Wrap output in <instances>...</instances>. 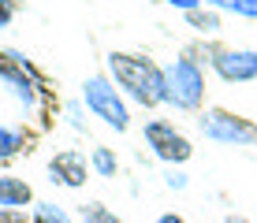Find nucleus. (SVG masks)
Returning a JSON list of instances; mask_svg holds the SVG:
<instances>
[{
  "mask_svg": "<svg viewBox=\"0 0 257 223\" xmlns=\"http://www.w3.org/2000/svg\"><path fill=\"white\" fill-rule=\"evenodd\" d=\"M216 12H235V15H246V19H257V0H212Z\"/></svg>",
  "mask_w": 257,
  "mask_h": 223,
  "instance_id": "2eb2a0df",
  "label": "nucleus"
},
{
  "mask_svg": "<svg viewBox=\"0 0 257 223\" xmlns=\"http://www.w3.org/2000/svg\"><path fill=\"white\" fill-rule=\"evenodd\" d=\"M146 145L153 149V156L157 160H164V164H187V160L194 156V145H190V138L183 134L175 123H168V119H149L146 123Z\"/></svg>",
  "mask_w": 257,
  "mask_h": 223,
  "instance_id": "423d86ee",
  "label": "nucleus"
},
{
  "mask_svg": "<svg viewBox=\"0 0 257 223\" xmlns=\"http://www.w3.org/2000/svg\"><path fill=\"white\" fill-rule=\"evenodd\" d=\"M30 219L34 223H71V216L60 208V204H52V201H38L34 212H30Z\"/></svg>",
  "mask_w": 257,
  "mask_h": 223,
  "instance_id": "ddd939ff",
  "label": "nucleus"
},
{
  "mask_svg": "<svg viewBox=\"0 0 257 223\" xmlns=\"http://www.w3.org/2000/svg\"><path fill=\"white\" fill-rule=\"evenodd\" d=\"M12 19H15V0H0V30L12 26Z\"/></svg>",
  "mask_w": 257,
  "mask_h": 223,
  "instance_id": "f3484780",
  "label": "nucleus"
},
{
  "mask_svg": "<svg viewBox=\"0 0 257 223\" xmlns=\"http://www.w3.org/2000/svg\"><path fill=\"white\" fill-rule=\"evenodd\" d=\"M82 104L86 112H93L101 123H108L112 130H127L131 127V108H127V97L112 86L108 75H90L82 82Z\"/></svg>",
  "mask_w": 257,
  "mask_h": 223,
  "instance_id": "20e7f679",
  "label": "nucleus"
},
{
  "mask_svg": "<svg viewBox=\"0 0 257 223\" xmlns=\"http://www.w3.org/2000/svg\"><path fill=\"white\" fill-rule=\"evenodd\" d=\"M198 130L220 145H253L257 141V123L227 108H205L198 115Z\"/></svg>",
  "mask_w": 257,
  "mask_h": 223,
  "instance_id": "39448f33",
  "label": "nucleus"
},
{
  "mask_svg": "<svg viewBox=\"0 0 257 223\" xmlns=\"http://www.w3.org/2000/svg\"><path fill=\"white\" fill-rule=\"evenodd\" d=\"M0 86H8V93L23 104V108H38L45 97V75L23 56L19 49H8L0 56Z\"/></svg>",
  "mask_w": 257,
  "mask_h": 223,
  "instance_id": "7ed1b4c3",
  "label": "nucleus"
},
{
  "mask_svg": "<svg viewBox=\"0 0 257 223\" xmlns=\"http://www.w3.org/2000/svg\"><path fill=\"white\" fill-rule=\"evenodd\" d=\"M26 149V130L23 127H0V164L19 156Z\"/></svg>",
  "mask_w": 257,
  "mask_h": 223,
  "instance_id": "9d476101",
  "label": "nucleus"
},
{
  "mask_svg": "<svg viewBox=\"0 0 257 223\" xmlns=\"http://www.w3.org/2000/svg\"><path fill=\"white\" fill-rule=\"evenodd\" d=\"M49 178L56 186H67V190H78L90 178V160H86L78 149H64L49 160Z\"/></svg>",
  "mask_w": 257,
  "mask_h": 223,
  "instance_id": "6e6552de",
  "label": "nucleus"
},
{
  "mask_svg": "<svg viewBox=\"0 0 257 223\" xmlns=\"http://www.w3.org/2000/svg\"><path fill=\"white\" fill-rule=\"evenodd\" d=\"M201 101H205V71H201V60L187 52L164 67V104L179 112H198Z\"/></svg>",
  "mask_w": 257,
  "mask_h": 223,
  "instance_id": "f03ea898",
  "label": "nucleus"
},
{
  "mask_svg": "<svg viewBox=\"0 0 257 223\" xmlns=\"http://www.w3.org/2000/svg\"><path fill=\"white\" fill-rule=\"evenodd\" d=\"M187 23H190L198 34H216V30H220V12L201 4V8H194V12H187Z\"/></svg>",
  "mask_w": 257,
  "mask_h": 223,
  "instance_id": "f8f14e48",
  "label": "nucleus"
},
{
  "mask_svg": "<svg viewBox=\"0 0 257 223\" xmlns=\"http://www.w3.org/2000/svg\"><path fill=\"white\" fill-rule=\"evenodd\" d=\"M224 223H250V219H246V216H238V212H231V216H227Z\"/></svg>",
  "mask_w": 257,
  "mask_h": 223,
  "instance_id": "4be33fe9",
  "label": "nucleus"
},
{
  "mask_svg": "<svg viewBox=\"0 0 257 223\" xmlns=\"http://www.w3.org/2000/svg\"><path fill=\"white\" fill-rule=\"evenodd\" d=\"M164 4H172V8H183V15L194 12V8H201L205 0H164Z\"/></svg>",
  "mask_w": 257,
  "mask_h": 223,
  "instance_id": "6ab92c4d",
  "label": "nucleus"
},
{
  "mask_svg": "<svg viewBox=\"0 0 257 223\" xmlns=\"http://www.w3.org/2000/svg\"><path fill=\"white\" fill-rule=\"evenodd\" d=\"M209 67L216 71L224 82H253L257 78V52L253 49H224V45H212L205 49Z\"/></svg>",
  "mask_w": 257,
  "mask_h": 223,
  "instance_id": "0eeeda50",
  "label": "nucleus"
},
{
  "mask_svg": "<svg viewBox=\"0 0 257 223\" xmlns=\"http://www.w3.org/2000/svg\"><path fill=\"white\" fill-rule=\"evenodd\" d=\"M157 223H187V219L175 216V212H164V216H157Z\"/></svg>",
  "mask_w": 257,
  "mask_h": 223,
  "instance_id": "412c9836",
  "label": "nucleus"
},
{
  "mask_svg": "<svg viewBox=\"0 0 257 223\" xmlns=\"http://www.w3.org/2000/svg\"><path fill=\"white\" fill-rule=\"evenodd\" d=\"M164 182L172 186V190H187V175H183V171H175V167L164 175Z\"/></svg>",
  "mask_w": 257,
  "mask_h": 223,
  "instance_id": "a211bd4d",
  "label": "nucleus"
},
{
  "mask_svg": "<svg viewBox=\"0 0 257 223\" xmlns=\"http://www.w3.org/2000/svg\"><path fill=\"white\" fill-rule=\"evenodd\" d=\"M78 223H123V219H119L112 208H104L101 201H93V204H86V208H82Z\"/></svg>",
  "mask_w": 257,
  "mask_h": 223,
  "instance_id": "4468645a",
  "label": "nucleus"
},
{
  "mask_svg": "<svg viewBox=\"0 0 257 223\" xmlns=\"http://www.w3.org/2000/svg\"><path fill=\"white\" fill-rule=\"evenodd\" d=\"M108 78L127 101L142 108L164 104V67L138 52H108Z\"/></svg>",
  "mask_w": 257,
  "mask_h": 223,
  "instance_id": "f257e3e1",
  "label": "nucleus"
},
{
  "mask_svg": "<svg viewBox=\"0 0 257 223\" xmlns=\"http://www.w3.org/2000/svg\"><path fill=\"white\" fill-rule=\"evenodd\" d=\"M90 171H97L101 178H116V171H119L116 153H112V149H104V145H97L93 153H90Z\"/></svg>",
  "mask_w": 257,
  "mask_h": 223,
  "instance_id": "9b49d317",
  "label": "nucleus"
},
{
  "mask_svg": "<svg viewBox=\"0 0 257 223\" xmlns=\"http://www.w3.org/2000/svg\"><path fill=\"white\" fill-rule=\"evenodd\" d=\"M30 201H34L30 182H23L15 175H0V208H26Z\"/></svg>",
  "mask_w": 257,
  "mask_h": 223,
  "instance_id": "1a4fd4ad",
  "label": "nucleus"
},
{
  "mask_svg": "<svg viewBox=\"0 0 257 223\" xmlns=\"http://www.w3.org/2000/svg\"><path fill=\"white\" fill-rule=\"evenodd\" d=\"M0 223H34L26 208H0Z\"/></svg>",
  "mask_w": 257,
  "mask_h": 223,
  "instance_id": "dca6fc26",
  "label": "nucleus"
},
{
  "mask_svg": "<svg viewBox=\"0 0 257 223\" xmlns=\"http://www.w3.org/2000/svg\"><path fill=\"white\" fill-rule=\"evenodd\" d=\"M67 115H71V127H75V130H82V119H78V104H71Z\"/></svg>",
  "mask_w": 257,
  "mask_h": 223,
  "instance_id": "aec40b11",
  "label": "nucleus"
}]
</instances>
